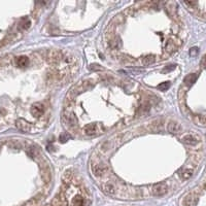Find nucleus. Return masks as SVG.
<instances>
[{
	"mask_svg": "<svg viewBox=\"0 0 206 206\" xmlns=\"http://www.w3.org/2000/svg\"><path fill=\"white\" fill-rule=\"evenodd\" d=\"M46 59L50 65H57L63 59V54L59 50H50L46 52Z\"/></svg>",
	"mask_w": 206,
	"mask_h": 206,
	"instance_id": "f257e3e1",
	"label": "nucleus"
},
{
	"mask_svg": "<svg viewBox=\"0 0 206 206\" xmlns=\"http://www.w3.org/2000/svg\"><path fill=\"white\" fill-rule=\"evenodd\" d=\"M92 86H93V84L91 83V80H85V82H82L77 86H74L72 89L70 90V95L75 97L77 95H79L80 93H83L84 91L89 90Z\"/></svg>",
	"mask_w": 206,
	"mask_h": 206,
	"instance_id": "f03ea898",
	"label": "nucleus"
},
{
	"mask_svg": "<svg viewBox=\"0 0 206 206\" xmlns=\"http://www.w3.org/2000/svg\"><path fill=\"white\" fill-rule=\"evenodd\" d=\"M181 45V40L178 38H170L165 45V52L168 54L174 53Z\"/></svg>",
	"mask_w": 206,
	"mask_h": 206,
	"instance_id": "7ed1b4c3",
	"label": "nucleus"
},
{
	"mask_svg": "<svg viewBox=\"0 0 206 206\" xmlns=\"http://www.w3.org/2000/svg\"><path fill=\"white\" fill-rule=\"evenodd\" d=\"M168 192V187L165 184H156L151 188V193L156 197H162Z\"/></svg>",
	"mask_w": 206,
	"mask_h": 206,
	"instance_id": "20e7f679",
	"label": "nucleus"
},
{
	"mask_svg": "<svg viewBox=\"0 0 206 206\" xmlns=\"http://www.w3.org/2000/svg\"><path fill=\"white\" fill-rule=\"evenodd\" d=\"M84 131H85V133L87 135H89V136H93V135H97L98 133L101 132V128L98 124H89L85 127Z\"/></svg>",
	"mask_w": 206,
	"mask_h": 206,
	"instance_id": "39448f33",
	"label": "nucleus"
},
{
	"mask_svg": "<svg viewBox=\"0 0 206 206\" xmlns=\"http://www.w3.org/2000/svg\"><path fill=\"white\" fill-rule=\"evenodd\" d=\"M182 142L188 144V146H195L200 141V137L195 134H187L182 137Z\"/></svg>",
	"mask_w": 206,
	"mask_h": 206,
	"instance_id": "423d86ee",
	"label": "nucleus"
},
{
	"mask_svg": "<svg viewBox=\"0 0 206 206\" xmlns=\"http://www.w3.org/2000/svg\"><path fill=\"white\" fill-rule=\"evenodd\" d=\"M163 126H164V120L158 119V120H155L151 122V123L148 124L147 128L151 131H153V132H158V131L163 129Z\"/></svg>",
	"mask_w": 206,
	"mask_h": 206,
	"instance_id": "0eeeda50",
	"label": "nucleus"
},
{
	"mask_svg": "<svg viewBox=\"0 0 206 206\" xmlns=\"http://www.w3.org/2000/svg\"><path fill=\"white\" fill-rule=\"evenodd\" d=\"M16 127L19 130H21L22 132H30L31 131V125L23 119H19L16 121Z\"/></svg>",
	"mask_w": 206,
	"mask_h": 206,
	"instance_id": "6e6552de",
	"label": "nucleus"
},
{
	"mask_svg": "<svg viewBox=\"0 0 206 206\" xmlns=\"http://www.w3.org/2000/svg\"><path fill=\"white\" fill-rule=\"evenodd\" d=\"M167 130L168 132H170L172 134H178L181 132V126L180 124H178L177 122L174 121H170L169 123L167 124Z\"/></svg>",
	"mask_w": 206,
	"mask_h": 206,
	"instance_id": "1a4fd4ad",
	"label": "nucleus"
},
{
	"mask_svg": "<svg viewBox=\"0 0 206 206\" xmlns=\"http://www.w3.org/2000/svg\"><path fill=\"white\" fill-rule=\"evenodd\" d=\"M92 172L95 176H103L106 172V167L103 164H94L92 165Z\"/></svg>",
	"mask_w": 206,
	"mask_h": 206,
	"instance_id": "9d476101",
	"label": "nucleus"
},
{
	"mask_svg": "<svg viewBox=\"0 0 206 206\" xmlns=\"http://www.w3.org/2000/svg\"><path fill=\"white\" fill-rule=\"evenodd\" d=\"M43 105L41 103H35L31 107V113L35 117H40L43 113Z\"/></svg>",
	"mask_w": 206,
	"mask_h": 206,
	"instance_id": "9b49d317",
	"label": "nucleus"
},
{
	"mask_svg": "<svg viewBox=\"0 0 206 206\" xmlns=\"http://www.w3.org/2000/svg\"><path fill=\"white\" fill-rule=\"evenodd\" d=\"M184 206H195L197 203V198L194 194H189L184 197Z\"/></svg>",
	"mask_w": 206,
	"mask_h": 206,
	"instance_id": "f8f14e48",
	"label": "nucleus"
},
{
	"mask_svg": "<svg viewBox=\"0 0 206 206\" xmlns=\"http://www.w3.org/2000/svg\"><path fill=\"white\" fill-rule=\"evenodd\" d=\"M64 120L66 121V123L69 125L70 127H75L77 125V120L76 117H74L73 113H64Z\"/></svg>",
	"mask_w": 206,
	"mask_h": 206,
	"instance_id": "ddd939ff",
	"label": "nucleus"
},
{
	"mask_svg": "<svg viewBox=\"0 0 206 206\" xmlns=\"http://www.w3.org/2000/svg\"><path fill=\"white\" fill-rule=\"evenodd\" d=\"M15 62H16V65H17V66L23 68V67H26L27 65H28L29 59L27 58L26 56H20V57H17Z\"/></svg>",
	"mask_w": 206,
	"mask_h": 206,
	"instance_id": "4468645a",
	"label": "nucleus"
},
{
	"mask_svg": "<svg viewBox=\"0 0 206 206\" xmlns=\"http://www.w3.org/2000/svg\"><path fill=\"white\" fill-rule=\"evenodd\" d=\"M178 175H180V177L182 180H189V178L192 177V175H193V170L184 168V169H181L180 172H178Z\"/></svg>",
	"mask_w": 206,
	"mask_h": 206,
	"instance_id": "2eb2a0df",
	"label": "nucleus"
},
{
	"mask_svg": "<svg viewBox=\"0 0 206 206\" xmlns=\"http://www.w3.org/2000/svg\"><path fill=\"white\" fill-rule=\"evenodd\" d=\"M155 61H156V58H155L154 55H146L141 59V63L144 66H150L155 63Z\"/></svg>",
	"mask_w": 206,
	"mask_h": 206,
	"instance_id": "dca6fc26",
	"label": "nucleus"
},
{
	"mask_svg": "<svg viewBox=\"0 0 206 206\" xmlns=\"http://www.w3.org/2000/svg\"><path fill=\"white\" fill-rule=\"evenodd\" d=\"M72 177H73V173L71 170H66L64 172L63 174V177H62V180H63V184H69L70 182L72 180Z\"/></svg>",
	"mask_w": 206,
	"mask_h": 206,
	"instance_id": "f3484780",
	"label": "nucleus"
},
{
	"mask_svg": "<svg viewBox=\"0 0 206 206\" xmlns=\"http://www.w3.org/2000/svg\"><path fill=\"white\" fill-rule=\"evenodd\" d=\"M41 176H42V180H45L46 182H50V180H52V174H50V170L49 167H46L43 169L42 173H41Z\"/></svg>",
	"mask_w": 206,
	"mask_h": 206,
	"instance_id": "a211bd4d",
	"label": "nucleus"
},
{
	"mask_svg": "<svg viewBox=\"0 0 206 206\" xmlns=\"http://www.w3.org/2000/svg\"><path fill=\"white\" fill-rule=\"evenodd\" d=\"M103 191H104V193L107 195H113L114 194V192H116V188L113 187V184H106L103 185Z\"/></svg>",
	"mask_w": 206,
	"mask_h": 206,
	"instance_id": "6ab92c4d",
	"label": "nucleus"
},
{
	"mask_svg": "<svg viewBox=\"0 0 206 206\" xmlns=\"http://www.w3.org/2000/svg\"><path fill=\"white\" fill-rule=\"evenodd\" d=\"M197 77H198L197 74L191 73V74H189V75L184 79V83L187 84V85H193L196 80H197Z\"/></svg>",
	"mask_w": 206,
	"mask_h": 206,
	"instance_id": "aec40b11",
	"label": "nucleus"
},
{
	"mask_svg": "<svg viewBox=\"0 0 206 206\" xmlns=\"http://www.w3.org/2000/svg\"><path fill=\"white\" fill-rule=\"evenodd\" d=\"M72 205L73 206H85V199L80 196H76L73 198L72 200Z\"/></svg>",
	"mask_w": 206,
	"mask_h": 206,
	"instance_id": "412c9836",
	"label": "nucleus"
},
{
	"mask_svg": "<svg viewBox=\"0 0 206 206\" xmlns=\"http://www.w3.org/2000/svg\"><path fill=\"white\" fill-rule=\"evenodd\" d=\"M30 21L28 19H23L21 22H20V24H19V28L20 29H22V30H27L30 27Z\"/></svg>",
	"mask_w": 206,
	"mask_h": 206,
	"instance_id": "4be33fe9",
	"label": "nucleus"
},
{
	"mask_svg": "<svg viewBox=\"0 0 206 206\" xmlns=\"http://www.w3.org/2000/svg\"><path fill=\"white\" fill-rule=\"evenodd\" d=\"M28 154H29V156H31L32 158H36L39 156V151L37 150L35 146H31L28 150Z\"/></svg>",
	"mask_w": 206,
	"mask_h": 206,
	"instance_id": "5701e85b",
	"label": "nucleus"
},
{
	"mask_svg": "<svg viewBox=\"0 0 206 206\" xmlns=\"http://www.w3.org/2000/svg\"><path fill=\"white\" fill-rule=\"evenodd\" d=\"M195 121L198 125H203V126H206V117H204V116H196Z\"/></svg>",
	"mask_w": 206,
	"mask_h": 206,
	"instance_id": "b1692460",
	"label": "nucleus"
},
{
	"mask_svg": "<svg viewBox=\"0 0 206 206\" xmlns=\"http://www.w3.org/2000/svg\"><path fill=\"white\" fill-rule=\"evenodd\" d=\"M170 88V83L168 82H165V83H162L160 85L158 86V90L162 91V92H165V91H167L168 89Z\"/></svg>",
	"mask_w": 206,
	"mask_h": 206,
	"instance_id": "393cba45",
	"label": "nucleus"
},
{
	"mask_svg": "<svg viewBox=\"0 0 206 206\" xmlns=\"http://www.w3.org/2000/svg\"><path fill=\"white\" fill-rule=\"evenodd\" d=\"M110 46H111V48H113V49H117V48H120V46H121L120 39L116 38V39L110 40Z\"/></svg>",
	"mask_w": 206,
	"mask_h": 206,
	"instance_id": "a878e982",
	"label": "nucleus"
},
{
	"mask_svg": "<svg viewBox=\"0 0 206 206\" xmlns=\"http://www.w3.org/2000/svg\"><path fill=\"white\" fill-rule=\"evenodd\" d=\"M135 12H136V9H135L134 7H131L129 9H127V11H125V13L128 15V16H130V17H132L135 13Z\"/></svg>",
	"mask_w": 206,
	"mask_h": 206,
	"instance_id": "bb28decb",
	"label": "nucleus"
},
{
	"mask_svg": "<svg viewBox=\"0 0 206 206\" xmlns=\"http://www.w3.org/2000/svg\"><path fill=\"white\" fill-rule=\"evenodd\" d=\"M190 55L191 56H197L198 55V49L197 48H193L190 50Z\"/></svg>",
	"mask_w": 206,
	"mask_h": 206,
	"instance_id": "cd10ccee",
	"label": "nucleus"
},
{
	"mask_svg": "<svg viewBox=\"0 0 206 206\" xmlns=\"http://www.w3.org/2000/svg\"><path fill=\"white\" fill-rule=\"evenodd\" d=\"M91 69H93V70H101L102 68H101L99 65H97V64H94V65H91Z\"/></svg>",
	"mask_w": 206,
	"mask_h": 206,
	"instance_id": "c85d7f7f",
	"label": "nucleus"
},
{
	"mask_svg": "<svg viewBox=\"0 0 206 206\" xmlns=\"http://www.w3.org/2000/svg\"><path fill=\"white\" fill-rule=\"evenodd\" d=\"M175 68V65H169V67H166V68L164 69V71H171V70H173Z\"/></svg>",
	"mask_w": 206,
	"mask_h": 206,
	"instance_id": "c756f323",
	"label": "nucleus"
},
{
	"mask_svg": "<svg viewBox=\"0 0 206 206\" xmlns=\"http://www.w3.org/2000/svg\"><path fill=\"white\" fill-rule=\"evenodd\" d=\"M46 206H54V205H53L52 203H50V204H46Z\"/></svg>",
	"mask_w": 206,
	"mask_h": 206,
	"instance_id": "7c9ffc66",
	"label": "nucleus"
}]
</instances>
